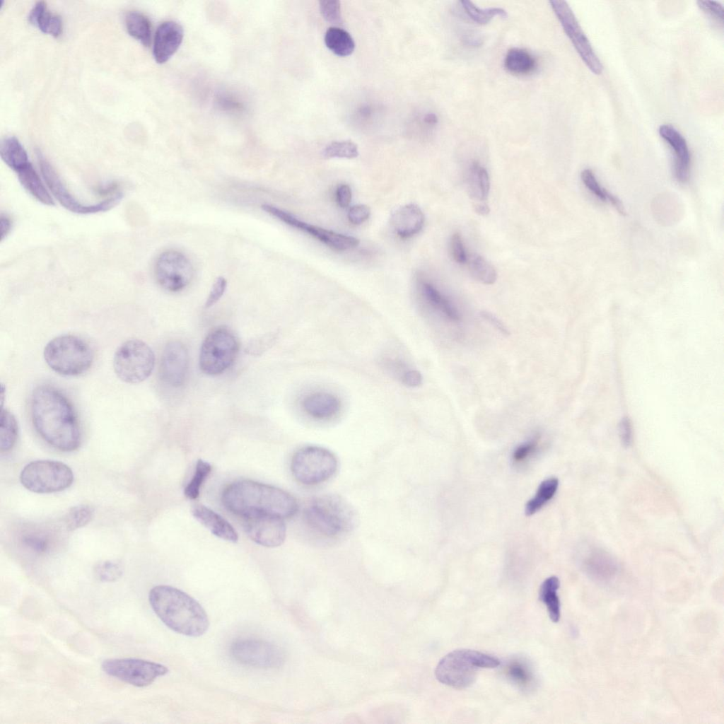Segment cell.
<instances>
[{"mask_svg": "<svg viewBox=\"0 0 724 724\" xmlns=\"http://www.w3.org/2000/svg\"><path fill=\"white\" fill-rule=\"evenodd\" d=\"M580 177L585 187L594 196L602 202L612 205L620 214L625 215V209L621 202L601 185L592 170L589 168L583 170Z\"/></svg>", "mask_w": 724, "mask_h": 724, "instance_id": "obj_32", "label": "cell"}, {"mask_svg": "<svg viewBox=\"0 0 724 724\" xmlns=\"http://www.w3.org/2000/svg\"><path fill=\"white\" fill-rule=\"evenodd\" d=\"M320 11L322 17L334 24H341V12L340 2L337 0H325L320 1Z\"/></svg>", "mask_w": 724, "mask_h": 724, "instance_id": "obj_43", "label": "cell"}, {"mask_svg": "<svg viewBox=\"0 0 724 724\" xmlns=\"http://www.w3.org/2000/svg\"><path fill=\"white\" fill-rule=\"evenodd\" d=\"M262 209L266 213L279 221L312 235L328 247L336 250L345 251L352 249L359 244V240L355 237L309 224L275 206L265 204L262 205Z\"/></svg>", "mask_w": 724, "mask_h": 724, "instance_id": "obj_16", "label": "cell"}, {"mask_svg": "<svg viewBox=\"0 0 724 724\" xmlns=\"http://www.w3.org/2000/svg\"><path fill=\"white\" fill-rule=\"evenodd\" d=\"M658 132L674 153V173L676 180L680 183L687 182L689 177L691 156L685 139L670 124H661Z\"/></svg>", "mask_w": 724, "mask_h": 724, "instance_id": "obj_19", "label": "cell"}, {"mask_svg": "<svg viewBox=\"0 0 724 724\" xmlns=\"http://www.w3.org/2000/svg\"><path fill=\"white\" fill-rule=\"evenodd\" d=\"M47 364L54 372L75 376L86 372L93 361V350L80 337L71 334L57 337L44 349Z\"/></svg>", "mask_w": 724, "mask_h": 724, "instance_id": "obj_6", "label": "cell"}, {"mask_svg": "<svg viewBox=\"0 0 724 724\" xmlns=\"http://www.w3.org/2000/svg\"><path fill=\"white\" fill-rule=\"evenodd\" d=\"M155 356L144 341L132 339L122 344L115 351L113 366L117 377L127 383H139L151 374Z\"/></svg>", "mask_w": 724, "mask_h": 724, "instance_id": "obj_10", "label": "cell"}, {"mask_svg": "<svg viewBox=\"0 0 724 724\" xmlns=\"http://www.w3.org/2000/svg\"><path fill=\"white\" fill-rule=\"evenodd\" d=\"M22 543L25 547L37 553L45 552L49 546L47 538L41 534L35 532L23 535Z\"/></svg>", "mask_w": 724, "mask_h": 724, "instance_id": "obj_44", "label": "cell"}, {"mask_svg": "<svg viewBox=\"0 0 724 724\" xmlns=\"http://www.w3.org/2000/svg\"><path fill=\"white\" fill-rule=\"evenodd\" d=\"M358 155L357 145L351 141H333L328 144L322 151L326 158H354Z\"/></svg>", "mask_w": 724, "mask_h": 724, "instance_id": "obj_41", "label": "cell"}, {"mask_svg": "<svg viewBox=\"0 0 724 724\" xmlns=\"http://www.w3.org/2000/svg\"><path fill=\"white\" fill-rule=\"evenodd\" d=\"M226 286V279L222 276L218 277L211 286L204 307L208 308L216 304L223 295Z\"/></svg>", "mask_w": 724, "mask_h": 724, "instance_id": "obj_46", "label": "cell"}, {"mask_svg": "<svg viewBox=\"0 0 724 724\" xmlns=\"http://www.w3.org/2000/svg\"><path fill=\"white\" fill-rule=\"evenodd\" d=\"M337 202L341 208H346L349 206L351 199V189L348 185H340L336 192Z\"/></svg>", "mask_w": 724, "mask_h": 724, "instance_id": "obj_51", "label": "cell"}, {"mask_svg": "<svg viewBox=\"0 0 724 724\" xmlns=\"http://www.w3.org/2000/svg\"><path fill=\"white\" fill-rule=\"evenodd\" d=\"M230 653L236 662L257 668L279 667L284 661L279 646L261 639L237 640L231 644Z\"/></svg>", "mask_w": 724, "mask_h": 724, "instance_id": "obj_15", "label": "cell"}, {"mask_svg": "<svg viewBox=\"0 0 724 724\" xmlns=\"http://www.w3.org/2000/svg\"><path fill=\"white\" fill-rule=\"evenodd\" d=\"M221 501L228 510L241 517L267 514L284 519L293 516L298 509L296 499L287 491L252 480L228 485Z\"/></svg>", "mask_w": 724, "mask_h": 724, "instance_id": "obj_2", "label": "cell"}, {"mask_svg": "<svg viewBox=\"0 0 724 724\" xmlns=\"http://www.w3.org/2000/svg\"><path fill=\"white\" fill-rule=\"evenodd\" d=\"M128 33L144 46H148L151 38V26L148 18L137 11H130L125 16Z\"/></svg>", "mask_w": 724, "mask_h": 724, "instance_id": "obj_33", "label": "cell"}, {"mask_svg": "<svg viewBox=\"0 0 724 724\" xmlns=\"http://www.w3.org/2000/svg\"><path fill=\"white\" fill-rule=\"evenodd\" d=\"M242 518L244 530L253 542L267 547H276L284 543L286 527L283 518L267 514Z\"/></svg>", "mask_w": 724, "mask_h": 724, "instance_id": "obj_17", "label": "cell"}, {"mask_svg": "<svg viewBox=\"0 0 724 724\" xmlns=\"http://www.w3.org/2000/svg\"><path fill=\"white\" fill-rule=\"evenodd\" d=\"M15 173L21 185L33 198L44 205H54L53 197L30 162Z\"/></svg>", "mask_w": 724, "mask_h": 724, "instance_id": "obj_25", "label": "cell"}, {"mask_svg": "<svg viewBox=\"0 0 724 724\" xmlns=\"http://www.w3.org/2000/svg\"><path fill=\"white\" fill-rule=\"evenodd\" d=\"M500 661L496 657L469 649L455 650L444 656L435 670L437 679L449 687L462 689L471 686L479 668H494Z\"/></svg>", "mask_w": 724, "mask_h": 724, "instance_id": "obj_5", "label": "cell"}, {"mask_svg": "<svg viewBox=\"0 0 724 724\" xmlns=\"http://www.w3.org/2000/svg\"><path fill=\"white\" fill-rule=\"evenodd\" d=\"M22 485L37 494L58 492L73 483L74 474L66 464L56 460H39L26 465L20 474Z\"/></svg>", "mask_w": 724, "mask_h": 724, "instance_id": "obj_8", "label": "cell"}, {"mask_svg": "<svg viewBox=\"0 0 724 724\" xmlns=\"http://www.w3.org/2000/svg\"><path fill=\"white\" fill-rule=\"evenodd\" d=\"M338 461L334 454L322 447L309 445L293 455L291 469L295 479L305 485H315L331 478L336 472Z\"/></svg>", "mask_w": 724, "mask_h": 724, "instance_id": "obj_9", "label": "cell"}, {"mask_svg": "<svg viewBox=\"0 0 724 724\" xmlns=\"http://www.w3.org/2000/svg\"><path fill=\"white\" fill-rule=\"evenodd\" d=\"M467 175V185L469 196L475 201H485L490 188L489 177L486 170L477 160H472L469 165Z\"/></svg>", "mask_w": 724, "mask_h": 724, "instance_id": "obj_27", "label": "cell"}, {"mask_svg": "<svg viewBox=\"0 0 724 724\" xmlns=\"http://www.w3.org/2000/svg\"><path fill=\"white\" fill-rule=\"evenodd\" d=\"M469 271L474 279L484 284H493L497 279L496 269L484 257L472 254L467 257Z\"/></svg>", "mask_w": 724, "mask_h": 724, "instance_id": "obj_35", "label": "cell"}, {"mask_svg": "<svg viewBox=\"0 0 724 724\" xmlns=\"http://www.w3.org/2000/svg\"><path fill=\"white\" fill-rule=\"evenodd\" d=\"M697 4L703 12L707 13L713 21H716L717 23L720 24L723 28L724 10L720 2L709 0H699L697 1Z\"/></svg>", "mask_w": 724, "mask_h": 724, "instance_id": "obj_45", "label": "cell"}, {"mask_svg": "<svg viewBox=\"0 0 724 724\" xmlns=\"http://www.w3.org/2000/svg\"><path fill=\"white\" fill-rule=\"evenodd\" d=\"M460 4L469 18L480 25L488 23L496 16L507 17V12L502 8L491 7L482 8L477 6L469 1H460Z\"/></svg>", "mask_w": 724, "mask_h": 724, "instance_id": "obj_37", "label": "cell"}, {"mask_svg": "<svg viewBox=\"0 0 724 724\" xmlns=\"http://www.w3.org/2000/svg\"><path fill=\"white\" fill-rule=\"evenodd\" d=\"M154 275L158 284L170 292L185 289L194 277V267L182 252L168 250L160 253L154 264Z\"/></svg>", "mask_w": 724, "mask_h": 724, "instance_id": "obj_13", "label": "cell"}, {"mask_svg": "<svg viewBox=\"0 0 724 724\" xmlns=\"http://www.w3.org/2000/svg\"><path fill=\"white\" fill-rule=\"evenodd\" d=\"M537 439H532L519 445L513 451V459L515 462H521L527 458L537 449Z\"/></svg>", "mask_w": 724, "mask_h": 724, "instance_id": "obj_49", "label": "cell"}, {"mask_svg": "<svg viewBox=\"0 0 724 724\" xmlns=\"http://www.w3.org/2000/svg\"><path fill=\"white\" fill-rule=\"evenodd\" d=\"M239 349L238 340L227 327L213 329L204 340L199 354V366L206 374H221L233 363Z\"/></svg>", "mask_w": 724, "mask_h": 724, "instance_id": "obj_7", "label": "cell"}, {"mask_svg": "<svg viewBox=\"0 0 724 724\" xmlns=\"http://www.w3.org/2000/svg\"><path fill=\"white\" fill-rule=\"evenodd\" d=\"M507 677L520 688L527 689L533 684V675L527 665L519 660L508 662L506 668Z\"/></svg>", "mask_w": 724, "mask_h": 724, "instance_id": "obj_38", "label": "cell"}, {"mask_svg": "<svg viewBox=\"0 0 724 724\" xmlns=\"http://www.w3.org/2000/svg\"><path fill=\"white\" fill-rule=\"evenodd\" d=\"M101 667L107 675L138 687L150 685L169 671L162 664L130 658L107 659L103 662Z\"/></svg>", "mask_w": 724, "mask_h": 724, "instance_id": "obj_12", "label": "cell"}, {"mask_svg": "<svg viewBox=\"0 0 724 724\" xmlns=\"http://www.w3.org/2000/svg\"><path fill=\"white\" fill-rule=\"evenodd\" d=\"M274 339V336L267 334L259 339L255 340L248 346L247 351L251 354H258V352L264 351L269 345H272Z\"/></svg>", "mask_w": 724, "mask_h": 724, "instance_id": "obj_52", "label": "cell"}, {"mask_svg": "<svg viewBox=\"0 0 724 724\" xmlns=\"http://www.w3.org/2000/svg\"><path fill=\"white\" fill-rule=\"evenodd\" d=\"M211 471V465L206 461L197 460L194 475L184 489L185 496L189 499H196L199 496L200 488Z\"/></svg>", "mask_w": 724, "mask_h": 724, "instance_id": "obj_39", "label": "cell"}, {"mask_svg": "<svg viewBox=\"0 0 724 724\" xmlns=\"http://www.w3.org/2000/svg\"><path fill=\"white\" fill-rule=\"evenodd\" d=\"M560 582L556 576H550L542 583L539 592V600L547 607L549 616L554 622L560 619V601L557 595Z\"/></svg>", "mask_w": 724, "mask_h": 724, "instance_id": "obj_30", "label": "cell"}, {"mask_svg": "<svg viewBox=\"0 0 724 724\" xmlns=\"http://www.w3.org/2000/svg\"><path fill=\"white\" fill-rule=\"evenodd\" d=\"M325 43L336 55L346 57L354 50L355 42L351 35L338 27H330L325 33Z\"/></svg>", "mask_w": 724, "mask_h": 724, "instance_id": "obj_31", "label": "cell"}, {"mask_svg": "<svg viewBox=\"0 0 724 724\" xmlns=\"http://www.w3.org/2000/svg\"><path fill=\"white\" fill-rule=\"evenodd\" d=\"M308 526L317 535L336 538L355 527L356 514L351 505L335 495H323L313 499L304 510Z\"/></svg>", "mask_w": 724, "mask_h": 724, "instance_id": "obj_4", "label": "cell"}, {"mask_svg": "<svg viewBox=\"0 0 724 724\" xmlns=\"http://www.w3.org/2000/svg\"><path fill=\"white\" fill-rule=\"evenodd\" d=\"M30 412L36 431L49 445L63 452L80 446L81 431L77 415L59 390L47 385L37 387L31 397Z\"/></svg>", "mask_w": 724, "mask_h": 724, "instance_id": "obj_1", "label": "cell"}, {"mask_svg": "<svg viewBox=\"0 0 724 724\" xmlns=\"http://www.w3.org/2000/svg\"><path fill=\"white\" fill-rule=\"evenodd\" d=\"M421 373L416 369L411 368L400 379V382L409 387H416L422 384Z\"/></svg>", "mask_w": 724, "mask_h": 724, "instance_id": "obj_50", "label": "cell"}, {"mask_svg": "<svg viewBox=\"0 0 724 724\" xmlns=\"http://www.w3.org/2000/svg\"><path fill=\"white\" fill-rule=\"evenodd\" d=\"M28 21L42 33L54 37H59L62 33L61 18L48 11L45 1H37L33 6L28 15Z\"/></svg>", "mask_w": 724, "mask_h": 724, "instance_id": "obj_26", "label": "cell"}, {"mask_svg": "<svg viewBox=\"0 0 724 724\" xmlns=\"http://www.w3.org/2000/svg\"><path fill=\"white\" fill-rule=\"evenodd\" d=\"M465 44L471 47H478L482 43L481 38L474 33H466L463 36Z\"/></svg>", "mask_w": 724, "mask_h": 724, "instance_id": "obj_56", "label": "cell"}, {"mask_svg": "<svg viewBox=\"0 0 724 724\" xmlns=\"http://www.w3.org/2000/svg\"><path fill=\"white\" fill-rule=\"evenodd\" d=\"M475 211L482 216L487 215L489 213V208L487 204L480 202L474 205Z\"/></svg>", "mask_w": 724, "mask_h": 724, "instance_id": "obj_57", "label": "cell"}, {"mask_svg": "<svg viewBox=\"0 0 724 724\" xmlns=\"http://www.w3.org/2000/svg\"><path fill=\"white\" fill-rule=\"evenodd\" d=\"M0 156L13 171L30 162L26 151L15 136H8L1 140Z\"/></svg>", "mask_w": 724, "mask_h": 724, "instance_id": "obj_29", "label": "cell"}, {"mask_svg": "<svg viewBox=\"0 0 724 724\" xmlns=\"http://www.w3.org/2000/svg\"><path fill=\"white\" fill-rule=\"evenodd\" d=\"M425 221L424 215L414 204L403 205L391 215L390 223L395 232L402 238H408L420 232Z\"/></svg>", "mask_w": 724, "mask_h": 724, "instance_id": "obj_22", "label": "cell"}, {"mask_svg": "<svg viewBox=\"0 0 724 724\" xmlns=\"http://www.w3.org/2000/svg\"><path fill=\"white\" fill-rule=\"evenodd\" d=\"M503 64L505 69L515 75H527L535 71L537 61L534 56L525 49L512 48L506 53Z\"/></svg>", "mask_w": 724, "mask_h": 724, "instance_id": "obj_28", "label": "cell"}, {"mask_svg": "<svg viewBox=\"0 0 724 724\" xmlns=\"http://www.w3.org/2000/svg\"><path fill=\"white\" fill-rule=\"evenodd\" d=\"M1 224V240H3L9 233L12 226V222L9 216L1 214L0 218Z\"/></svg>", "mask_w": 724, "mask_h": 724, "instance_id": "obj_55", "label": "cell"}, {"mask_svg": "<svg viewBox=\"0 0 724 724\" xmlns=\"http://www.w3.org/2000/svg\"><path fill=\"white\" fill-rule=\"evenodd\" d=\"M148 600L155 614L171 630L191 637L203 635L209 620L202 605L186 592L169 585H157Z\"/></svg>", "mask_w": 724, "mask_h": 724, "instance_id": "obj_3", "label": "cell"}, {"mask_svg": "<svg viewBox=\"0 0 724 724\" xmlns=\"http://www.w3.org/2000/svg\"><path fill=\"white\" fill-rule=\"evenodd\" d=\"M194 518L213 535L230 542H236L238 535L234 527L221 515L203 505L192 508Z\"/></svg>", "mask_w": 724, "mask_h": 724, "instance_id": "obj_23", "label": "cell"}, {"mask_svg": "<svg viewBox=\"0 0 724 724\" xmlns=\"http://www.w3.org/2000/svg\"><path fill=\"white\" fill-rule=\"evenodd\" d=\"M450 250L452 259L458 264H465L467 260L464 245L460 235L455 233L452 235L450 243Z\"/></svg>", "mask_w": 724, "mask_h": 724, "instance_id": "obj_47", "label": "cell"}, {"mask_svg": "<svg viewBox=\"0 0 724 724\" xmlns=\"http://www.w3.org/2000/svg\"><path fill=\"white\" fill-rule=\"evenodd\" d=\"M559 486V480L551 477L544 480L539 484L535 496L530 499L525 506V514L532 515L553 498Z\"/></svg>", "mask_w": 724, "mask_h": 724, "instance_id": "obj_34", "label": "cell"}, {"mask_svg": "<svg viewBox=\"0 0 724 724\" xmlns=\"http://www.w3.org/2000/svg\"><path fill=\"white\" fill-rule=\"evenodd\" d=\"M619 437L621 443L625 446H629L632 440V430L629 419H623L619 424Z\"/></svg>", "mask_w": 724, "mask_h": 724, "instance_id": "obj_54", "label": "cell"}, {"mask_svg": "<svg viewBox=\"0 0 724 724\" xmlns=\"http://www.w3.org/2000/svg\"><path fill=\"white\" fill-rule=\"evenodd\" d=\"M301 406L307 415L321 421L334 418L341 410L339 398L327 391H314L307 394L302 399Z\"/></svg>", "mask_w": 724, "mask_h": 724, "instance_id": "obj_21", "label": "cell"}, {"mask_svg": "<svg viewBox=\"0 0 724 724\" xmlns=\"http://www.w3.org/2000/svg\"><path fill=\"white\" fill-rule=\"evenodd\" d=\"M549 3L580 57L592 73L600 74L603 70L602 64L568 3L564 1H551Z\"/></svg>", "mask_w": 724, "mask_h": 724, "instance_id": "obj_14", "label": "cell"}, {"mask_svg": "<svg viewBox=\"0 0 724 724\" xmlns=\"http://www.w3.org/2000/svg\"><path fill=\"white\" fill-rule=\"evenodd\" d=\"M420 293L424 303L433 311L452 322L460 320V314L455 305L433 284H420Z\"/></svg>", "mask_w": 724, "mask_h": 724, "instance_id": "obj_24", "label": "cell"}, {"mask_svg": "<svg viewBox=\"0 0 724 724\" xmlns=\"http://www.w3.org/2000/svg\"><path fill=\"white\" fill-rule=\"evenodd\" d=\"M182 27L172 21L158 27L153 40V54L158 64L166 62L178 49L183 39Z\"/></svg>", "mask_w": 724, "mask_h": 724, "instance_id": "obj_20", "label": "cell"}, {"mask_svg": "<svg viewBox=\"0 0 724 724\" xmlns=\"http://www.w3.org/2000/svg\"><path fill=\"white\" fill-rule=\"evenodd\" d=\"M18 434V423L15 416L8 410L3 409L1 413L0 448L7 452L16 444Z\"/></svg>", "mask_w": 724, "mask_h": 724, "instance_id": "obj_36", "label": "cell"}, {"mask_svg": "<svg viewBox=\"0 0 724 724\" xmlns=\"http://www.w3.org/2000/svg\"><path fill=\"white\" fill-rule=\"evenodd\" d=\"M480 315L485 320L489 322L494 328H496L503 335L508 337L510 335V332L507 327L496 316L491 313L487 311H481Z\"/></svg>", "mask_w": 724, "mask_h": 724, "instance_id": "obj_53", "label": "cell"}, {"mask_svg": "<svg viewBox=\"0 0 724 724\" xmlns=\"http://www.w3.org/2000/svg\"><path fill=\"white\" fill-rule=\"evenodd\" d=\"M370 215V209L367 205L357 204L349 209L347 217L350 223L359 225L368 219Z\"/></svg>", "mask_w": 724, "mask_h": 724, "instance_id": "obj_48", "label": "cell"}, {"mask_svg": "<svg viewBox=\"0 0 724 724\" xmlns=\"http://www.w3.org/2000/svg\"><path fill=\"white\" fill-rule=\"evenodd\" d=\"M122 573V565L113 561H102L95 568V574L102 582H114L118 580Z\"/></svg>", "mask_w": 724, "mask_h": 724, "instance_id": "obj_42", "label": "cell"}, {"mask_svg": "<svg viewBox=\"0 0 724 724\" xmlns=\"http://www.w3.org/2000/svg\"><path fill=\"white\" fill-rule=\"evenodd\" d=\"M36 154L42 176L53 197L66 209L78 214H92L104 212L114 207L122 199V193L117 192L105 200L95 204H83L78 200L66 188L59 175L40 150Z\"/></svg>", "mask_w": 724, "mask_h": 724, "instance_id": "obj_11", "label": "cell"}, {"mask_svg": "<svg viewBox=\"0 0 724 724\" xmlns=\"http://www.w3.org/2000/svg\"><path fill=\"white\" fill-rule=\"evenodd\" d=\"M188 368L189 354L185 345L177 340L168 342L160 358V379L171 387H180L187 378Z\"/></svg>", "mask_w": 724, "mask_h": 724, "instance_id": "obj_18", "label": "cell"}, {"mask_svg": "<svg viewBox=\"0 0 724 724\" xmlns=\"http://www.w3.org/2000/svg\"><path fill=\"white\" fill-rule=\"evenodd\" d=\"M94 509L89 505L72 507L66 516V525L69 530H75L86 525L92 520Z\"/></svg>", "mask_w": 724, "mask_h": 724, "instance_id": "obj_40", "label": "cell"}]
</instances>
